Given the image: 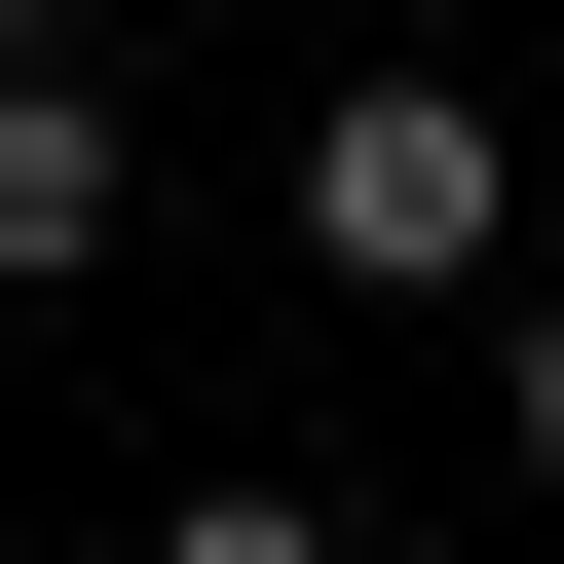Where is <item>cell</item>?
Here are the masks:
<instances>
[{"instance_id":"obj_1","label":"cell","mask_w":564,"mask_h":564,"mask_svg":"<svg viewBox=\"0 0 564 564\" xmlns=\"http://www.w3.org/2000/svg\"><path fill=\"white\" fill-rule=\"evenodd\" d=\"M302 263L339 302H489L527 263V113L489 76H302Z\"/></svg>"},{"instance_id":"obj_2","label":"cell","mask_w":564,"mask_h":564,"mask_svg":"<svg viewBox=\"0 0 564 564\" xmlns=\"http://www.w3.org/2000/svg\"><path fill=\"white\" fill-rule=\"evenodd\" d=\"M113 263H151V76L0 39V302H113Z\"/></svg>"},{"instance_id":"obj_3","label":"cell","mask_w":564,"mask_h":564,"mask_svg":"<svg viewBox=\"0 0 564 564\" xmlns=\"http://www.w3.org/2000/svg\"><path fill=\"white\" fill-rule=\"evenodd\" d=\"M489 452L564 489V263H489Z\"/></svg>"},{"instance_id":"obj_4","label":"cell","mask_w":564,"mask_h":564,"mask_svg":"<svg viewBox=\"0 0 564 564\" xmlns=\"http://www.w3.org/2000/svg\"><path fill=\"white\" fill-rule=\"evenodd\" d=\"M151 564H339V489H151Z\"/></svg>"},{"instance_id":"obj_5","label":"cell","mask_w":564,"mask_h":564,"mask_svg":"<svg viewBox=\"0 0 564 564\" xmlns=\"http://www.w3.org/2000/svg\"><path fill=\"white\" fill-rule=\"evenodd\" d=\"M0 39H39V0H0Z\"/></svg>"}]
</instances>
